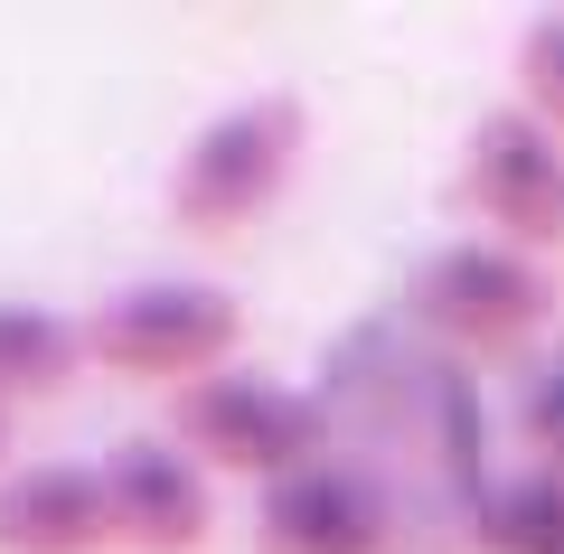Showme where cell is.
<instances>
[{
	"instance_id": "1",
	"label": "cell",
	"mask_w": 564,
	"mask_h": 554,
	"mask_svg": "<svg viewBox=\"0 0 564 554\" xmlns=\"http://www.w3.org/2000/svg\"><path fill=\"white\" fill-rule=\"evenodd\" d=\"M302 151H311V104L282 95V85L207 113L198 132L180 141V160H170V226H188V236H207V245L245 236V226L292 188Z\"/></svg>"
},
{
	"instance_id": "2",
	"label": "cell",
	"mask_w": 564,
	"mask_h": 554,
	"mask_svg": "<svg viewBox=\"0 0 564 554\" xmlns=\"http://www.w3.org/2000/svg\"><path fill=\"white\" fill-rule=\"evenodd\" d=\"M170 442H180L198 470H236V479H302L321 470L329 452V423L302 385H273L254 367H217V377L180 385L170 395Z\"/></svg>"
},
{
	"instance_id": "3",
	"label": "cell",
	"mask_w": 564,
	"mask_h": 554,
	"mask_svg": "<svg viewBox=\"0 0 564 554\" xmlns=\"http://www.w3.org/2000/svg\"><path fill=\"white\" fill-rule=\"evenodd\" d=\"M236 338H245V301L217 282H122L85 311V357L104 377H151V385L217 377Z\"/></svg>"
},
{
	"instance_id": "4",
	"label": "cell",
	"mask_w": 564,
	"mask_h": 554,
	"mask_svg": "<svg viewBox=\"0 0 564 554\" xmlns=\"http://www.w3.org/2000/svg\"><path fill=\"white\" fill-rule=\"evenodd\" d=\"M404 301H414V319L433 338H452V348H470V357L527 348V338L545 329V311H555L545 273L518 254V245H443V254L414 263Z\"/></svg>"
},
{
	"instance_id": "5",
	"label": "cell",
	"mask_w": 564,
	"mask_h": 554,
	"mask_svg": "<svg viewBox=\"0 0 564 554\" xmlns=\"http://www.w3.org/2000/svg\"><path fill=\"white\" fill-rule=\"evenodd\" d=\"M462 198L499 226V245L518 254H545L564 245V132H545L527 104H499V113L470 122L462 151Z\"/></svg>"
},
{
	"instance_id": "6",
	"label": "cell",
	"mask_w": 564,
	"mask_h": 554,
	"mask_svg": "<svg viewBox=\"0 0 564 554\" xmlns=\"http://www.w3.org/2000/svg\"><path fill=\"white\" fill-rule=\"evenodd\" d=\"M104 498H113V535L132 554H198L217 526V489L170 433H132L104 452Z\"/></svg>"
},
{
	"instance_id": "7",
	"label": "cell",
	"mask_w": 564,
	"mask_h": 554,
	"mask_svg": "<svg viewBox=\"0 0 564 554\" xmlns=\"http://www.w3.org/2000/svg\"><path fill=\"white\" fill-rule=\"evenodd\" d=\"M104 545H122L104 460H29L0 479V554H104Z\"/></svg>"
},
{
	"instance_id": "8",
	"label": "cell",
	"mask_w": 564,
	"mask_h": 554,
	"mask_svg": "<svg viewBox=\"0 0 564 554\" xmlns=\"http://www.w3.org/2000/svg\"><path fill=\"white\" fill-rule=\"evenodd\" d=\"M254 554H386V508L321 460L254 498Z\"/></svg>"
},
{
	"instance_id": "9",
	"label": "cell",
	"mask_w": 564,
	"mask_h": 554,
	"mask_svg": "<svg viewBox=\"0 0 564 554\" xmlns=\"http://www.w3.org/2000/svg\"><path fill=\"white\" fill-rule=\"evenodd\" d=\"M85 319L47 311V301H0V404H47L85 377Z\"/></svg>"
},
{
	"instance_id": "10",
	"label": "cell",
	"mask_w": 564,
	"mask_h": 554,
	"mask_svg": "<svg viewBox=\"0 0 564 554\" xmlns=\"http://www.w3.org/2000/svg\"><path fill=\"white\" fill-rule=\"evenodd\" d=\"M480 554H564V470L489 489L480 498Z\"/></svg>"
},
{
	"instance_id": "11",
	"label": "cell",
	"mask_w": 564,
	"mask_h": 554,
	"mask_svg": "<svg viewBox=\"0 0 564 554\" xmlns=\"http://www.w3.org/2000/svg\"><path fill=\"white\" fill-rule=\"evenodd\" d=\"M518 104L545 122V132H564V10L527 20V39H518Z\"/></svg>"
},
{
	"instance_id": "12",
	"label": "cell",
	"mask_w": 564,
	"mask_h": 554,
	"mask_svg": "<svg viewBox=\"0 0 564 554\" xmlns=\"http://www.w3.org/2000/svg\"><path fill=\"white\" fill-rule=\"evenodd\" d=\"M527 433L555 452V470H564V367H545L536 377V395H527Z\"/></svg>"
},
{
	"instance_id": "13",
	"label": "cell",
	"mask_w": 564,
	"mask_h": 554,
	"mask_svg": "<svg viewBox=\"0 0 564 554\" xmlns=\"http://www.w3.org/2000/svg\"><path fill=\"white\" fill-rule=\"evenodd\" d=\"M10 423H20V414H10V404H0V479H10Z\"/></svg>"
}]
</instances>
